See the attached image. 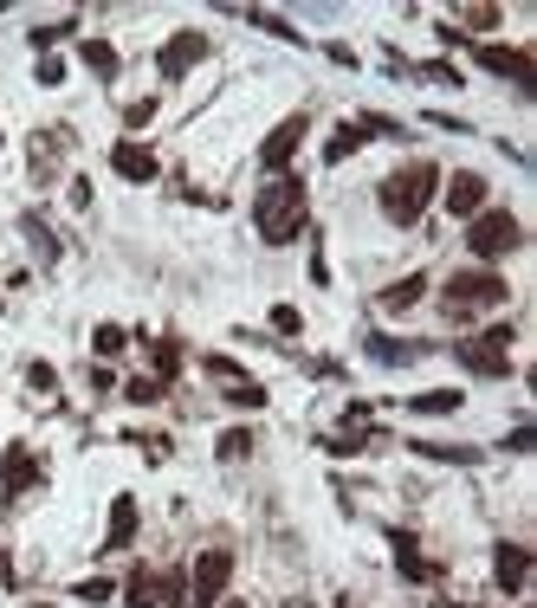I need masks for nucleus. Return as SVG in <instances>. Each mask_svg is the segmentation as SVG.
Wrapping results in <instances>:
<instances>
[{
	"instance_id": "1",
	"label": "nucleus",
	"mask_w": 537,
	"mask_h": 608,
	"mask_svg": "<svg viewBox=\"0 0 537 608\" xmlns=\"http://www.w3.org/2000/svg\"><path fill=\"white\" fill-rule=\"evenodd\" d=\"M253 227H259V240H266V246H292L298 233H305V182H298V175H279V182L259 188Z\"/></svg>"
},
{
	"instance_id": "2",
	"label": "nucleus",
	"mask_w": 537,
	"mask_h": 608,
	"mask_svg": "<svg viewBox=\"0 0 537 608\" xmlns=\"http://www.w3.org/2000/svg\"><path fill=\"white\" fill-rule=\"evenodd\" d=\"M434 188H440V169H434V162H402V169H395L389 182L376 188L382 220H389V227H415V220L428 214Z\"/></svg>"
},
{
	"instance_id": "3",
	"label": "nucleus",
	"mask_w": 537,
	"mask_h": 608,
	"mask_svg": "<svg viewBox=\"0 0 537 608\" xmlns=\"http://www.w3.org/2000/svg\"><path fill=\"white\" fill-rule=\"evenodd\" d=\"M518 246H525V220H518L512 207H486V214L466 220V253H473L479 266H499Z\"/></svg>"
},
{
	"instance_id": "4",
	"label": "nucleus",
	"mask_w": 537,
	"mask_h": 608,
	"mask_svg": "<svg viewBox=\"0 0 537 608\" xmlns=\"http://www.w3.org/2000/svg\"><path fill=\"white\" fill-rule=\"evenodd\" d=\"M512 337H518V324H492L486 337H466V343H453V356H460V369H473V376H486V382H505L512 376Z\"/></svg>"
},
{
	"instance_id": "5",
	"label": "nucleus",
	"mask_w": 537,
	"mask_h": 608,
	"mask_svg": "<svg viewBox=\"0 0 537 608\" xmlns=\"http://www.w3.org/2000/svg\"><path fill=\"white\" fill-rule=\"evenodd\" d=\"M440 298H447V311H453V317H466V311H492V304H505L512 292H505L499 272L473 266V272H453V279L440 285Z\"/></svg>"
},
{
	"instance_id": "6",
	"label": "nucleus",
	"mask_w": 537,
	"mask_h": 608,
	"mask_svg": "<svg viewBox=\"0 0 537 608\" xmlns=\"http://www.w3.org/2000/svg\"><path fill=\"white\" fill-rule=\"evenodd\" d=\"M460 52L479 65V72H492V78H512L518 91H537V65H531V52H518V46H486V39H466Z\"/></svg>"
},
{
	"instance_id": "7",
	"label": "nucleus",
	"mask_w": 537,
	"mask_h": 608,
	"mask_svg": "<svg viewBox=\"0 0 537 608\" xmlns=\"http://www.w3.org/2000/svg\"><path fill=\"white\" fill-rule=\"evenodd\" d=\"M233 576V550H201L195 557V589H188V608H220Z\"/></svg>"
},
{
	"instance_id": "8",
	"label": "nucleus",
	"mask_w": 537,
	"mask_h": 608,
	"mask_svg": "<svg viewBox=\"0 0 537 608\" xmlns=\"http://www.w3.org/2000/svg\"><path fill=\"white\" fill-rule=\"evenodd\" d=\"M208 52H214L208 33H195V26H188V33H169V39L156 46V72H162V78H188L201 59H208Z\"/></svg>"
},
{
	"instance_id": "9",
	"label": "nucleus",
	"mask_w": 537,
	"mask_h": 608,
	"mask_svg": "<svg viewBox=\"0 0 537 608\" xmlns=\"http://www.w3.org/2000/svg\"><path fill=\"white\" fill-rule=\"evenodd\" d=\"M305 130H311V117H305V110H292V117H285L279 130L259 143V169H266V175H285V169H292V156H298V143H305Z\"/></svg>"
},
{
	"instance_id": "10",
	"label": "nucleus",
	"mask_w": 537,
	"mask_h": 608,
	"mask_svg": "<svg viewBox=\"0 0 537 608\" xmlns=\"http://www.w3.org/2000/svg\"><path fill=\"white\" fill-rule=\"evenodd\" d=\"M110 175H117V182L149 188L162 175V162H156V149H149V143H110Z\"/></svg>"
},
{
	"instance_id": "11",
	"label": "nucleus",
	"mask_w": 537,
	"mask_h": 608,
	"mask_svg": "<svg viewBox=\"0 0 537 608\" xmlns=\"http://www.w3.org/2000/svg\"><path fill=\"white\" fill-rule=\"evenodd\" d=\"M492 583L505 589V596H525V583H531V550L525 544H492Z\"/></svg>"
},
{
	"instance_id": "12",
	"label": "nucleus",
	"mask_w": 537,
	"mask_h": 608,
	"mask_svg": "<svg viewBox=\"0 0 537 608\" xmlns=\"http://www.w3.org/2000/svg\"><path fill=\"white\" fill-rule=\"evenodd\" d=\"M486 207H492V188H486V175H479V169L447 175V214L473 220V214H486Z\"/></svg>"
},
{
	"instance_id": "13",
	"label": "nucleus",
	"mask_w": 537,
	"mask_h": 608,
	"mask_svg": "<svg viewBox=\"0 0 537 608\" xmlns=\"http://www.w3.org/2000/svg\"><path fill=\"white\" fill-rule=\"evenodd\" d=\"M363 356H369V363H389V369H408V363H421V356H434V350L421 337H382V330H369Z\"/></svg>"
},
{
	"instance_id": "14",
	"label": "nucleus",
	"mask_w": 537,
	"mask_h": 608,
	"mask_svg": "<svg viewBox=\"0 0 537 608\" xmlns=\"http://www.w3.org/2000/svg\"><path fill=\"white\" fill-rule=\"evenodd\" d=\"M434 292V279H428V272H408V279H395V285H382V311H389V317H402V311H415V304L421 298H428Z\"/></svg>"
},
{
	"instance_id": "15",
	"label": "nucleus",
	"mask_w": 537,
	"mask_h": 608,
	"mask_svg": "<svg viewBox=\"0 0 537 608\" xmlns=\"http://www.w3.org/2000/svg\"><path fill=\"white\" fill-rule=\"evenodd\" d=\"M0 486H7V492L39 486V466H33V453H26V447H7V453H0Z\"/></svg>"
},
{
	"instance_id": "16",
	"label": "nucleus",
	"mask_w": 537,
	"mask_h": 608,
	"mask_svg": "<svg viewBox=\"0 0 537 608\" xmlns=\"http://www.w3.org/2000/svg\"><path fill=\"white\" fill-rule=\"evenodd\" d=\"M466 395L460 389H421L415 402H408V414H421V421H447V414H460Z\"/></svg>"
},
{
	"instance_id": "17",
	"label": "nucleus",
	"mask_w": 537,
	"mask_h": 608,
	"mask_svg": "<svg viewBox=\"0 0 537 608\" xmlns=\"http://www.w3.org/2000/svg\"><path fill=\"white\" fill-rule=\"evenodd\" d=\"M78 59H85L91 78H104V85L123 72V59H117V46H110V39H78Z\"/></svg>"
},
{
	"instance_id": "18",
	"label": "nucleus",
	"mask_w": 537,
	"mask_h": 608,
	"mask_svg": "<svg viewBox=\"0 0 537 608\" xmlns=\"http://www.w3.org/2000/svg\"><path fill=\"white\" fill-rule=\"evenodd\" d=\"M130 537H136V499H130V492H123V499L110 505V531H104V557H110V550H123V544H130Z\"/></svg>"
},
{
	"instance_id": "19",
	"label": "nucleus",
	"mask_w": 537,
	"mask_h": 608,
	"mask_svg": "<svg viewBox=\"0 0 537 608\" xmlns=\"http://www.w3.org/2000/svg\"><path fill=\"white\" fill-rule=\"evenodd\" d=\"M20 233H26V240L39 246V259H46V266H59L65 240H59V233H52V227H46V220H39V214H20Z\"/></svg>"
},
{
	"instance_id": "20",
	"label": "nucleus",
	"mask_w": 537,
	"mask_h": 608,
	"mask_svg": "<svg viewBox=\"0 0 537 608\" xmlns=\"http://www.w3.org/2000/svg\"><path fill=\"white\" fill-rule=\"evenodd\" d=\"M363 143H369V136H363V123H343V130H330V143H324V162H350Z\"/></svg>"
},
{
	"instance_id": "21",
	"label": "nucleus",
	"mask_w": 537,
	"mask_h": 608,
	"mask_svg": "<svg viewBox=\"0 0 537 608\" xmlns=\"http://www.w3.org/2000/svg\"><path fill=\"white\" fill-rule=\"evenodd\" d=\"M156 596H162V576L143 563V570L130 576V589H123V602H130V608H156Z\"/></svg>"
},
{
	"instance_id": "22",
	"label": "nucleus",
	"mask_w": 537,
	"mask_h": 608,
	"mask_svg": "<svg viewBox=\"0 0 537 608\" xmlns=\"http://www.w3.org/2000/svg\"><path fill=\"white\" fill-rule=\"evenodd\" d=\"M415 453L421 460H440V466H473L479 460V447H434V440H415Z\"/></svg>"
},
{
	"instance_id": "23",
	"label": "nucleus",
	"mask_w": 537,
	"mask_h": 608,
	"mask_svg": "<svg viewBox=\"0 0 537 608\" xmlns=\"http://www.w3.org/2000/svg\"><path fill=\"white\" fill-rule=\"evenodd\" d=\"M78 33V13H65V20H52V26H33V46H39V59H46L59 39H72Z\"/></svg>"
},
{
	"instance_id": "24",
	"label": "nucleus",
	"mask_w": 537,
	"mask_h": 608,
	"mask_svg": "<svg viewBox=\"0 0 537 608\" xmlns=\"http://www.w3.org/2000/svg\"><path fill=\"white\" fill-rule=\"evenodd\" d=\"M91 350H98V356H123V350H130V330H123V324H98V330H91Z\"/></svg>"
},
{
	"instance_id": "25",
	"label": "nucleus",
	"mask_w": 537,
	"mask_h": 608,
	"mask_svg": "<svg viewBox=\"0 0 537 608\" xmlns=\"http://www.w3.org/2000/svg\"><path fill=\"white\" fill-rule=\"evenodd\" d=\"M214 453L220 460H246V453H253V427H227V434L214 440Z\"/></svg>"
},
{
	"instance_id": "26",
	"label": "nucleus",
	"mask_w": 537,
	"mask_h": 608,
	"mask_svg": "<svg viewBox=\"0 0 537 608\" xmlns=\"http://www.w3.org/2000/svg\"><path fill=\"white\" fill-rule=\"evenodd\" d=\"M246 20L259 26V33H272V39H285V46H305V39H298V26L292 20H279V13H246Z\"/></svg>"
},
{
	"instance_id": "27",
	"label": "nucleus",
	"mask_w": 537,
	"mask_h": 608,
	"mask_svg": "<svg viewBox=\"0 0 537 608\" xmlns=\"http://www.w3.org/2000/svg\"><path fill=\"white\" fill-rule=\"evenodd\" d=\"M201 369L220 382H246V369H240V356H201Z\"/></svg>"
},
{
	"instance_id": "28",
	"label": "nucleus",
	"mask_w": 537,
	"mask_h": 608,
	"mask_svg": "<svg viewBox=\"0 0 537 608\" xmlns=\"http://www.w3.org/2000/svg\"><path fill=\"white\" fill-rule=\"evenodd\" d=\"M227 402L233 408H266V389H259V382H227Z\"/></svg>"
},
{
	"instance_id": "29",
	"label": "nucleus",
	"mask_w": 537,
	"mask_h": 608,
	"mask_svg": "<svg viewBox=\"0 0 537 608\" xmlns=\"http://www.w3.org/2000/svg\"><path fill=\"white\" fill-rule=\"evenodd\" d=\"M26 389L52 395V389H59V369H52V363H26Z\"/></svg>"
},
{
	"instance_id": "30",
	"label": "nucleus",
	"mask_w": 537,
	"mask_h": 608,
	"mask_svg": "<svg viewBox=\"0 0 537 608\" xmlns=\"http://www.w3.org/2000/svg\"><path fill=\"white\" fill-rule=\"evenodd\" d=\"M149 363H156V382H169L175 369H182V350H175V343H156V356H149Z\"/></svg>"
},
{
	"instance_id": "31",
	"label": "nucleus",
	"mask_w": 537,
	"mask_h": 608,
	"mask_svg": "<svg viewBox=\"0 0 537 608\" xmlns=\"http://www.w3.org/2000/svg\"><path fill=\"white\" fill-rule=\"evenodd\" d=\"M33 78H39L46 91H52V85H65V59H59V52H46V59L33 65Z\"/></svg>"
},
{
	"instance_id": "32",
	"label": "nucleus",
	"mask_w": 537,
	"mask_h": 608,
	"mask_svg": "<svg viewBox=\"0 0 537 608\" xmlns=\"http://www.w3.org/2000/svg\"><path fill=\"white\" fill-rule=\"evenodd\" d=\"M72 596H78V602H91V608H98V602H110V596H117V589H110V576H91V583H78V589H72Z\"/></svg>"
},
{
	"instance_id": "33",
	"label": "nucleus",
	"mask_w": 537,
	"mask_h": 608,
	"mask_svg": "<svg viewBox=\"0 0 537 608\" xmlns=\"http://www.w3.org/2000/svg\"><path fill=\"white\" fill-rule=\"evenodd\" d=\"M272 330H279V337H298V330H305V317H298L292 304H272Z\"/></svg>"
},
{
	"instance_id": "34",
	"label": "nucleus",
	"mask_w": 537,
	"mask_h": 608,
	"mask_svg": "<svg viewBox=\"0 0 537 608\" xmlns=\"http://www.w3.org/2000/svg\"><path fill=\"white\" fill-rule=\"evenodd\" d=\"M162 596H169V608H188V576L169 570V576H162Z\"/></svg>"
},
{
	"instance_id": "35",
	"label": "nucleus",
	"mask_w": 537,
	"mask_h": 608,
	"mask_svg": "<svg viewBox=\"0 0 537 608\" xmlns=\"http://www.w3.org/2000/svg\"><path fill=\"white\" fill-rule=\"evenodd\" d=\"M156 110H162L156 98H136L130 110H123V123H130V130H143V123H149V117H156Z\"/></svg>"
},
{
	"instance_id": "36",
	"label": "nucleus",
	"mask_w": 537,
	"mask_h": 608,
	"mask_svg": "<svg viewBox=\"0 0 537 608\" xmlns=\"http://www.w3.org/2000/svg\"><path fill=\"white\" fill-rule=\"evenodd\" d=\"M499 447H505V453H531V447H537V427H512Z\"/></svg>"
},
{
	"instance_id": "37",
	"label": "nucleus",
	"mask_w": 537,
	"mask_h": 608,
	"mask_svg": "<svg viewBox=\"0 0 537 608\" xmlns=\"http://www.w3.org/2000/svg\"><path fill=\"white\" fill-rule=\"evenodd\" d=\"M460 20H466V26H479V33H492V26H499V7H466Z\"/></svg>"
},
{
	"instance_id": "38",
	"label": "nucleus",
	"mask_w": 537,
	"mask_h": 608,
	"mask_svg": "<svg viewBox=\"0 0 537 608\" xmlns=\"http://www.w3.org/2000/svg\"><path fill=\"white\" fill-rule=\"evenodd\" d=\"M123 395H130V402H156V395H162V382H156V376H149V382H130Z\"/></svg>"
},
{
	"instance_id": "39",
	"label": "nucleus",
	"mask_w": 537,
	"mask_h": 608,
	"mask_svg": "<svg viewBox=\"0 0 537 608\" xmlns=\"http://www.w3.org/2000/svg\"><path fill=\"white\" fill-rule=\"evenodd\" d=\"M421 72H428L434 85H460V72H453V65H440V59H434V65H421Z\"/></svg>"
},
{
	"instance_id": "40",
	"label": "nucleus",
	"mask_w": 537,
	"mask_h": 608,
	"mask_svg": "<svg viewBox=\"0 0 537 608\" xmlns=\"http://www.w3.org/2000/svg\"><path fill=\"white\" fill-rule=\"evenodd\" d=\"M227 608H246V602H227Z\"/></svg>"
}]
</instances>
